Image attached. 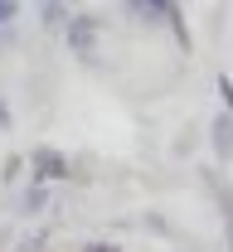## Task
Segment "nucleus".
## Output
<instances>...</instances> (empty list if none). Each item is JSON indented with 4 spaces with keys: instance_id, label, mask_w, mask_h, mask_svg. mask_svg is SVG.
Wrapping results in <instances>:
<instances>
[{
    "instance_id": "11",
    "label": "nucleus",
    "mask_w": 233,
    "mask_h": 252,
    "mask_svg": "<svg viewBox=\"0 0 233 252\" xmlns=\"http://www.w3.org/2000/svg\"><path fill=\"white\" fill-rule=\"evenodd\" d=\"M64 5H73V0H64Z\"/></svg>"
},
{
    "instance_id": "6",
    "label": "nucleus",
    "mask_w": 233,
    "mask_h": 252,
    "mask_svg": "<svg viewBox=\"0 0 233 252\" xmlns=\"http://www.w3.org/2000/svg\"><path fill=\"white\" fill-rule=\"evenodd\" d=\"M214 83H219V97H224V112H233V78H229V73H219Z\"/></svg>"
},
{
    "instance_id": "10",
    "label": "nucleus",
    "mask_w": 233,
    "mask_h": 252,
    "mask_svg": "<svg viewBox=\"0 0 233 252\" xmlns=\"http://www.w3.org/2000/svg\"><path fill=\"white\" fill-rule=\"evenodd\" d=\"M0 126L10 131V107H5V102H0Z\"/></svg>"
},
{
    "instance_id": "8",
    "label": "nucleus",
    "mask_w": 233,
    "mask_h": 252,
    "mask_svg": "<svg viewBox=\"0 0 233 252\" xmlns=\"http://www.w3.org/2000/svg\"><path fill=\"white\" fill-rule=\"evenodd\" d=\"M78 252H122L117 243H88V248H78Z\"/></svg>"
},
{
    "instance_id": "3",
    "label": "nucleus",
    "mask_w": 233,
    "mask_h": 252,
    "mask_svg": "<svg viewBox=\"0 0 233 252\" xmlns=\"http://www.w3.org/2000/svg\"><path fill=\"white\" fill-rule=\"evenodd\" d=\"M209 146H214L219 165H233V112H219L209 122Z\"/></svg>"
},
{
    "instance_id": "5",
    "label": "nucleus",
    "mask_w": 233,
    "mask_h": 252,
    "mask_svg": "<svg viewBox=\"0 0 233 252\" xmlns=\"http://www.w3.org/2000/svg\"><path fill=\"white\" fill-rule=\"evenodd\" d=\"M15 15H20V0H0V44H5V39H15V34H10Z\"/></svg>"
},
{
    "instance_id": "4",
    "label": "nucleus",
    "mask_w": 233,
    "mask_h": 252,
    "mask_svg": "<svg viewBox=\"0 0 233 252\" xmlns=\"http://www.w3.org/2000/svg\"><path fill=\"white\" fill-rule=\"evenodd\" d=\"M20 209H25V214H39V209H49V185H39V180H34V185L25 189V199H20Z\"/></svg>"
},
{
    "instance_id": "1",
    "label": "nucleus",
    "mask_w": 233,
    "mask_h": 252,
    "mask_svg": "<svg viewBox=\"0 0 233 252\" xmlns=\"http://www.w3.org/2000/svg\"><path fill=\"white\" fill-rule=\"evenodd\" d=\"M64 44H68V54L73 59H83V63H98L102 54V20L98 15H88V10H78V15H68L64 20Z\"/></svg>"
},
{
    "instance_id": "2",
    "label": "nucleus",
    "mask_w": 233,
    "mask_h": 252,
    "mask_svg": "<svg viewBox=\"0 0 233 252\" xmlns=\"http://www.w3.org/2000/svg\"><path fill=\"white\" fill-rule=\"evenodd\" d=\"M30 175L39 185H59V180H73V160L59 146H34L30 151Z\"/></svg>"
},
{
    "instance_id": "9",
    "label": "nucleus",
    "mask_w": 233,
    "mask_h": 252,
    "mask_svg": "<svg viewBox=\"0 0 233 252\" xmlns=\"http://www.w3.org/2000/svg\"><path fill=\"white\" fill-rule=\"evenodd\" d=\"M39 248H44V238H30V243H25L20 252H39Z\"/></svg>"
},
{
    "instance_id": "7",
    "label": "nucleus",
    "mask_w": 233,
    "mask_h": 252,
    "mask_svg": "<svg viewBox=\"0 0 233 252\" xmlns=\"http://www.w3.org/2000/svg\"><path fill=\"white\" fill-rule=\"evenodd\" d=\"M20 170H25V160H20V156H15V160H5V170H0V175H5V185H10V180H15Z\"/></svg>"
}]
</instances>
